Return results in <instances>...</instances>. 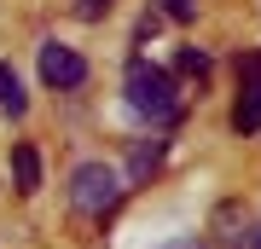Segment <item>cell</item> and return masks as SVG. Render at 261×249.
<instances>
[{"label":"cell","mask_w":261,"mask_h":249,"mask_svg":"<svg viewBox=\"0 0 261 249\" xmlns=\"http://www.w3.org/2000/svg\"><path fill=\"white\" fill-rule=\"evenodd\" d=\"M122 93H128V110L140 122H151V128L180 122V87H174V75H168L163 64H151V58H128Z\"/></svg>","instance_id":"obj_1"},{"label":"cell","mask_w":261,"mask_h":249,"mask_svg":"<svg viewBox=\"0 0 261 249\" xmlns=\"http://www.w3.org/2000/svg\"><path fill=\"white\" fill-rule=\"evenodd\" d=\"M122 191H128V185H122V174L111 162H82L70 174V209L87 214V220H105V214L122 203Z\"/></svg>","instance_id":"obj_2"},{"label":"cell","mask_w":261,"mask_h":249,"mask_svg":"<svg viewBox=\"0 0 261 249\" xmlns=\"http://www.w3.org/2000/svg\"><path fill=\"white\" fill-rule=\"evenodd\" d=\"M41 81L47 87H82L87 81V58L64 41H41Z\"/></svg>","instance_id":"obj_3"},{"label":"cell","mask_w":261,"mask_h":249,"mask_svg":"<svg viewBox=\"0 0 261 249\" xmlns=\"http://www.w3.org/2000/svg\"><path fill=\"white\" fill-rule=\"evenodd\" d=\"M163 151H168V139H134V151H128V185H145L151 174H157Z\"/></svg>","instance_id":"obj_4"},{"label":"cell","mask_w":261,"mask_h":249,"mask_svg":"<svg viewBox=\"0 0 261 249\" xmlns=\"http://www.w3.org/2000/svg\"><path fill=\"white\" fill-rule=\"evenodd\" d=\"M232 128L238 133H261V75H244V93L232 104Z\"/></svg>","instance_id":"obj_5"},{"label":"cell","mask_w":261,"mask_h":249,"mask_svg":"<svg viewBox=\"0 0 261 249\" xmlns=\"http://www.w3.org/2000/svg\"><path fill=\"white\" fill-rule=\"evenodd\" d=\"M12 180H18L23 197L41 191V151H35V145H12Z\"/></svg>","instance_id":"obj_6"},{"label":"cell","mask_w":261,"mask_h":249,"mask_svg":"<svg viewBox=\"0 0 261 249\" xmlns=\"http://www.w3.org/2000/svg\"><path fill=\"white\" fill-rule=\"evenodd\" d=\"M23 110H29V99H23L18 70H12V64H0V116H12V122H18Z\"/></svg>","instance_id":"obj_7"},{"label":"cell","mask_w":261,"mask_h":249,"mask_svg":"<svg viewBox=\"0 0 261 249\" xmlns=\"http://www.w3.org/2000/svg\"><path fill=\"white\" fill-rule=\"evenodd\" d=\"M174 70L203 81V75H209V52H203V46H180V52H174Z\"/></svg>","instance_id":"obj_8"},{"label":"cell","mask_w":261,"mask_h":249,"mask_svg":"<svg viewBox=\"0 0 261 249\" xmlns=\"http://www.w3.org/2000/svg\"><path fill=\"white\" fill-rule=\"evenodd\" d=\"M111 6H116V0H75V18H82V23H99V18H111Z\"/></svg>","instance_id":"obj_9"},{"label":"cell","mask_w":261,"mask_h":249,"mask_svg":"<svg viewBox=\"0 0 261 249\" xmlns=\"http://www.w3.org/2000/svg\"><path fill=\"white\" fill-rule=\"evenodd\" d=\"M163 18H174V23L197 18V0H163Z\"/></svg>","instance_id":"obj_10"},{"label":"cell","mask_w":261,"mask_h":249,"mask_svg":"<svg viewBox=\"0 0 261 249\" xmlns=\"http://www.w3.org/2000/svg\"><path fill=\"white\" fill-rule=\"evenodd\" d=\"M238 249H261V226H250V232H244V238H238Z\"/></svg>","instance_id":"obj_11"},{"label":"cell","mask_w":261,"mask_h":249,"mask_svg":"<svg viewBox=\"0 0 261 249\" xmlns=\"http://www.w3.org/2000/svg\"><path fill=\"white\" fill-rule=\"evenodd\" d=\"M163 249H203L197 238H174V243H163Z\"/></svg>","instance_id":"obj_12"}]
</instances>
